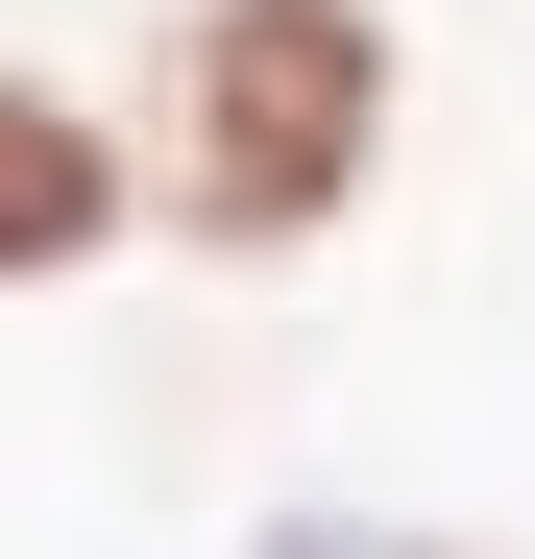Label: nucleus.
Here are the masks:
<instances>
[{"label": "nucleus", "instance_id": "1", "mask_svg": "<svg viewBox=\"0 0 535 559\" xmlns=\"http://www.w3.org/2000/svg\"><path fill=\"white\" fill-rule=\"evenodd\" d=\"M122 146L170 267H317L414 146V25L390 0H146Z\"/></svg>", "mask_w": 535, "mask_h": 559}, {"label": "nucleus", "instance_id": "2", "mask_svg": "<svg viewBox=\"0 0 535 559\" xmlns=\"http://www.w3.org/2000/svg\"><path fill=\"white\" fill-rule=\"evenodd\" d=\"M122 243H146V146H122V98L0 49V293H98Z\"/></svg>", "mask_w": 535, "mask_h": 559}, {"label": "nucleus", "instance_id": "3", "mask_svg": "<svg viewBox=\"0 0 535 559\" xmlns=\"http://www.w3.org/2000/svg\"><path fill=\"white\" fill-rule=\"evenodd\" d=\"M243 559H390L366 511H243Z\"/></svg>", "mask_w": 535, "mask_h": 559}, {"label": "nucleus", "instance_id": "4", "mask_svg": "<svg viewBox=\"0 0 535 559\" xmlns=\"http://www.w3.org/2000/svg\"><path fill=\"white\" fill-rule=\"evenodd\" d=\"M390 559H535V535H463V511H390Z\"/></svg>", "mask_w": 535, "mask_h": 559}]
</instances>
